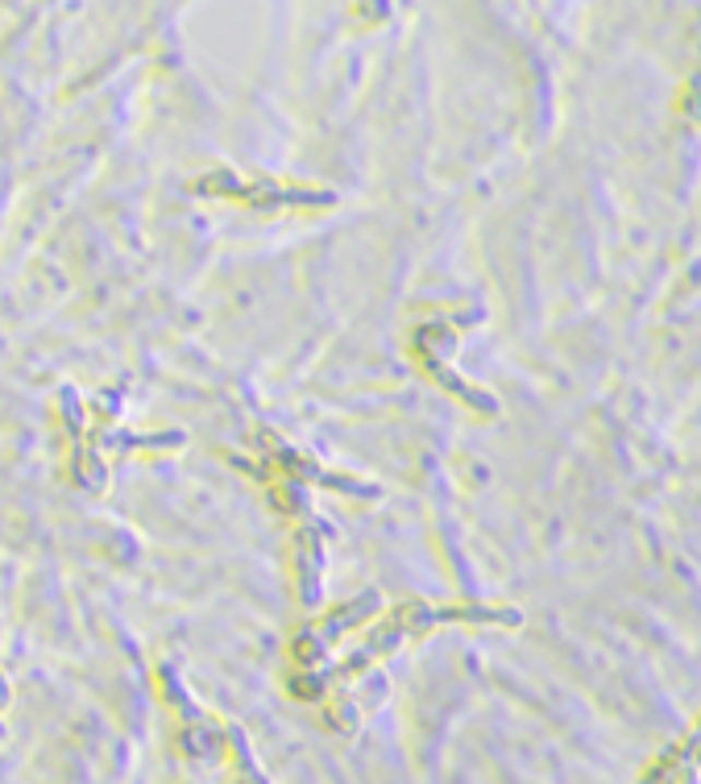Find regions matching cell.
Here are the masks:
<instances>
[{
	"mask_svg": "<svg viewBox=\"0 0 701 784\" xmlns=\"http://www.w3.org/2000/svg\"><path fill=\"white\" fill-rule=\"evenodd\" d=\"M237 751H241V784H266V776H262V772L253 768V760L246 756V744H241V739H237Z\"/></svg>",
	"mask_w": 701,
	"mask_h": 784,
	"instance_id": "6da1fadb",
	"label": "cell"
}]
</instances>
